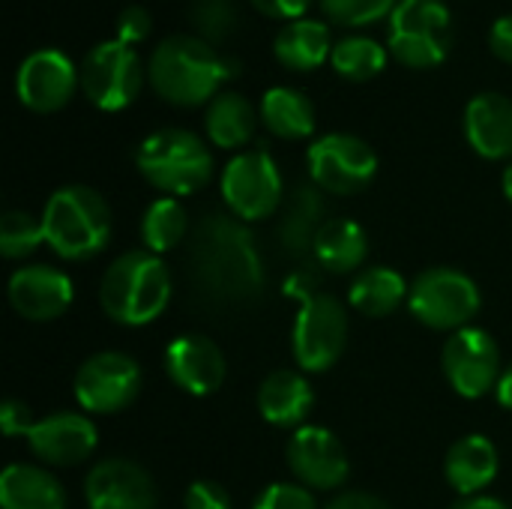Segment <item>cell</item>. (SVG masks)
I'll return each instance as SVG.
<instances>
[{
    "label": "cell",
    "mask_w": 512,
    "mask_h": 509,
    "mask_svg": "<svg viewBox=\"0 0 512 509\" xmlns=\"http://www.w3.org/2000/svg\"><path fill=\"white\" fill-rule=\"evenodd\" d=\"M186 264L195 291L213 306H246L267 282L258 240L234 213H207L192 228Z\"/></svg>",
    "instance_id": "obj_1"
},
{
    "label": "cell",
    "mask_w": 512,
    "mask_h": 509,
    "mask_svg": "<svg viewBox=\"0 0 512 509\" xmlns=\"http://www.w3.org/2000/svg\"><path fill=\"white\" fill-rule=\"evenodd\" d=\"M237 72L240 63L234 57L192 33L162 39L147 63V78L156 96L180 108L210 105Z\"/></svg>",
    "instance_id": "obj_2"
},
{
    "label": "cell",
    "mask_w": 512,
    "mask_h": 509,
    "mask_svg": "<svg viewBox=\"0 0 512 509\" xmlns=\"http://www.w3.org/2000/svg\"><path fill=\"white\" fill-rule=\"evenodd\" d=\"M318 285L321 282L312 267L291 273L282 285L285 297L300 300L291 345L303 372H327L348 345V315L342 303Z\"/></svg>",
    "instance_id": "obj_3"
},
{
    "label": "cell",
    "mask_w": 512,
    "mask_h": 509,
    "mask_svg": "<svg viewBox=\"0 0 512 509\" xmlns=\"http://www.w3.org/2000/svg\"><path fill=\"white\" fill-rule=\"evenodd\" d=\"M105 315L123 327L156 321L171 303V273L150 249H132L111 261L99 285Z\"/></svg>",
    "instance_id": "obj_4"
},
{
    "label": "cell",
    "mask_w": 512,
    "mask_h": 509,
    "mask_svg": "<svg viewBox=\"0 0 512 509\" xmlns=\"http://www.w3.org/2000/svg\"><path fill=\"white\" fill-rule=\"evenodd\" d=\"M45 243L63 261H87L111 240V210L105 198L81 183L57 189L42 210Z\"/></svg>",
    "instance_id": "obj_5"
},
{
    "label": "cell",
    "mask_w": 512,
    "mask_h": 509,
    "mask_svg": "<svg viewBox=\"0 0 512 509\" xmlns=\"http://www.w3.org/2000/svg\"><path fill=\"white\" fill-rule=\"evenodd\" d=\"M135 165L141 177L168 198L192 195L204 189L213 177L210 147L195 132L177 126L147 135L135 150Z\"/></svg>",
    "instance_id": "obj_6"
},
{
    "label": "cell",
    "mask_w": 512,
    "mask_h": 509,
    "mask_svg": "<svg viewBox=\"0 0 512 509\" xmlns=\"http://www.w3.org/2000/svg\"><path fill=\"white\" fill-rule=\"evenodd\" d=\"M390 54L411 69H435L453 48V15L444 0H399L390 12Z\"/></svg>",
    "instance_id": "obj_7"
},
{
    "label": "cell",
    "mask_w": 512,
    "mask_h": 509,
    "mask_svg": "<svg viewBox=\"0 0 512 509\" xmlns=\"http://www.w3.org/2000/svg\"><path fill=\"white\" fill-rule=\"evenodd\" d=\"M477 282L453 267H432L420 273L408 291V306L414 318L432 330H465L480 312Z\"/></svg>",
    "instance_id": "obj_8"
},
{
    "label": "cell",
    "mask_w": 512,
    "mask_h": 509,
    "mask_svg": "<svg viewBox=\"0 0 512 509\" xmlns=\"http://www.w3.org/2000/svg\"><path fill=\"white\" fill-rule=\"evenodd\" d=\"M222 198L228 210L243 222H258L282 207L285 183L270 150L255 147L237 153L222 171Z\"/></svg>",
    "instance_id": "obj_9"
},
{
    "label": "cell",
    "mask_w": 512,
    "mask_h": 509,
    "mask_svg": "<svg viewBox=\"0 0 512 509\" xmlns=\"http://www.w3.org/2000/svg\"><path fill=\"white\" fill-rule=\"evenodd\" d=\"M81 90L99 111L129 108L144 84V66L135 48L108 39L90 48L81 60Z\"/></svg>",
    "instance_id": "obj_10"
},
{
    "label": "cell",
    "mask_w": 512,
    "mask_h": 509,
    "mask_svg": "<svg viewBox=\"0 0 512 509\" xmlns=\"http://www.w3.org/2000/svg\"><path fill=\"white\" fill-rule=\"evenodd\" d=\"M306 159L312 183L330 195H357L378 174L375 150L351 132L321 135L318 141H312Z\"/></svg>",
    "instance_id": "obj_11"
},
{
    "label": "cell",
    "mask_w": 512,
    "mask_h": 509,
    "mask_svg": "<svg viewBox=\"0 0 512 509\" xmlns=\"http://www.w3.org/2000/svg\"><path fill=\"white\" fill-rule=\"evenodd\" d=\"M141 393V366L120 351H99L75 372V399L90 414H117Z\"/></svg>",
    "instance_id": "obj_12"
},
{
    "label": "cell",
    "mask_w": 512,
    "mask_h": 509,
    "mask_svg": "<svg viewBox=\"0 0 512 509\" xmlns=\"http://www.w3.org/2000/svg\"><path fill=\"white\" fill-rule=\"evenodd\" d=\"M441 363L450 387L465 399H483L504 375L498 342L480 327L456 330L444 345Z\"/></svg>",
    "instance_id": "obj_13"
},
{
    "label": "cell",
    "mask_w": 512,
    "mask_h": 509,
    "mask_svg": "<svg viewBox=\"0 0 512 509\" xmlns=\"http://www.w3.org/2000/svg\"><path fill=\"white\" fill-rule=\"evenodd\" d=\"M81 87V72L57 48H39L27 54L15 72L18 102L36 114H54L69 105Z\"/></svg>",
    "instance_id": "obj_14"
},
{
    "label": "cell",
    "mask_w": 512,
    "mask_h": 509,
    "mask_svg": "<svg viewBox=\"0 0 512 509\" xmlns=\"http://www.w3.org/2000/svg\"><path fill=\"white\" fill-rule=\"evenodd\" d=\"M288 468L306 489H339L351 462L342 441L324 426H300L288 441Z\"/></svg>",
    "instance_id": "obj_15"
},
{
    "label": "cell",
    "mask_w": 512,
    "mask_h": 509,
    "mask_svg": "<svg viewBox=\"0 0 512 509\" xmlns=\"http://www.w3.org/2000/svg\"><path fill=\"white\" fill-rule=\"evenodd\" d=\"M27 444L48 465H81L96 450L99 432L87 414L57 411L30 426Z\"/></svg>",
    "instance_id": "obj_16"
},
{
    "label": "cell",
    "mask_w": 512,
    "mask_h": 509,
    "mask_svg": "<svg viewBox=\"0 0 512 509\" xmlns=\"http://www.w3.org/2000/svg\"><path fill=\"white\" fill-rule=\"evenodd\" d=\"M90 509H156L150 474L129 459H105L84 480Z\"/></svg>",
    "instance_id": "obj_17"
},
{
    "label": "cell",
    "mask_w": 512,
    "mask_h": 509,
    "mask_svg": "<svg viewBox=\"0 0 512 509\" xmlns=\"http://www.w3.org/2000/svg\"><path fill=\"white\" fill-rule=\"evenodd\" d=\"M72 279L48 264H30L12 273L9 303L27 321H54L72 306Z\"/></svg>",
    "instance_id": "obj_18"
},
{
    "label": "cell",
    "mask_w": 512,
    "mask_h": 509,
    "mask_svg": "<svg viewBox=\"0 0 512 509\" xmlns=\"http://www.w3.org/2000/svg\"><path fill=\"white\" fill-rule=\"evenodd\" d=\"M225 354L207 336L186 333L165 348L168 378L189 396H210L225 381Z\"/></svg>",
    "instance_id": "obj_19"
},
{
    "label": "cell",
    "mask_w": 512,
    "mask_h": 509,
    "mask_svg": "<svg viewBox=\"0 0 512 509\" xmlns=\"http://www.w3.org/2000/svg\"><path fill=\"white\" fill-rule=\"evenodd\" d=\"M465 135L474 153L483 159L512 156V99L504 93H480L465 108Z\"/></svg>",
    "instance_id": "obj_20"
},
{
    "label": "cell",
    "mask_w": 512,
    "mask_h": 509,
    "mask_svg": "<svg viewBox=\"0 0 512 509\" xmlns=\"http://www.w3.org/2000/svg\"><path fill=\"white\" fill-rule=\"evenodd\" d=\"M324 222H327V204H324L321 189L315 183L297 186L288 195L285 210H282V222H279L282 249L297 261L315 258V240H318Z\"/></svg>",
    "instance_id": "obj_21"
},
{
    "label": "cell",
    "mask_w": 512,
    "mask_h": 509,
    "mask_svg": "<svg viewBox=\"0 0 512 509\" xmlns=\"http://www.w3.org/2000/svg\"><path fill=\"white\" fill-rule=\"evenodd\" d=\"M501 459H498V447L486 438V435H465L459 438L444 462V474L447 483L462 495V498H477L483 495L495 477H498Z\"/></svg>",
    "instance_id": "obj_22"
},
{
    "label": "cell",
    "mask_w": 512,
    "mask_h": 509,
    "mask_svg": "<svg viewBox=\"0 0 512 509\" xmlns=\"http://www.w3.org/2000/svg\"><path fill=\"white\" fill-rule=\"evenodd\" d=\"M333 48H336V42H333L330 24H324L318 18L288 21L273 39L276 60L294 72H312V69L330 63Z\"/></svg>",
    "instance_id": "obj_23"
},
{
    "label": "cell",
    "mask_w": 512,
    "mask_h": 509,
    "mask_svg": "<svg viewBox=\"0 0 512 509\" xmlns=\"http://www.w3.org/2000/svg\"><path fill=\"white\" fill-rule=\"evenodd\" d=\"M312 405H315V393H312L309 381L291 369H279V372L267 375L261 390H258L261 417L279 429L300 426L309 417Z\"/></svg>",
    "instance_id": "obj_24"
},
{
    "label": "cell",
    "mask_w": 512,
    "mask_h": 509,
    "mask_svg": "<svg viewBox=\"0 0 512 509\" xmlns=\"http://www.w3.org/2000/svg\"><path fill=\"white\" fill-rule=\"evenodd\" d=\"M3 509H66V492L39 465H9L0 477Z\"/></svg>",
    "instance_id": "obj_25"
},
{
    "label": "cell",
    "mask_w": 512,
    "mask_h": 509,
    "mask_svg": "<svg viewBox=\"0 0 512 509\" xmlns=\"http://www.w3.org/2000/svg\"><path fill=\"white\" fill-rule=\"evenodd\" d=\"M258 126V114L252 108V102L246 96H240L237 90H222L204 114V129L210 144L222 147V150H237L243 144L252 141Z\"/></svg>",
    "instance_id": "obj_26"
},
{
    "label": "cell",
    "mask_w": 512,
    "mask_h": 509,
    "mask_svg": "<svg viewBox=\"0 0 512 509\" xmlns=\"http://www.w3.org/2000/svg\"><path fill=\"white\" fill-rule=\"evenodd\" d=\"M261 120L276 138L303 141L315 132V105L303 90L270 87L261 99Z\"/></svg>",
    "instance_id": "obj_27"
},
{
    "label": "cell",
    "mask_w": 512,
    "mask_h": 509,
    "mask_svg": "<svg viewBox=\"0 0 512 509\" xmlns=\"http://www.w3.org/2000/svg\"><path fill=\"white\" fill-rule=\"evenodd\" d=\"M369 240L354 219H327L315 240V261L333 273H351L366 261Z\"/></svg>",
    "instance_id": "obj_28"
},
{
    "label": "cell",
    "mask_w": 512,
    "mask_h": 509,
    "mask_svg": "<svg viewBox=\"0 0 512 509\" xmlns=\"http://www.w3.org/2000/svg\"><path fill=\"white\" fill-rule=\"evenodd\" d=\"M408 285L405 276L393 267H369L363 270L348 291V300L357 312L369 318H384L393 315L405 300H408Z\"/></svg>",
    "instance_id": "obj_29"
},
{
    "label": "cell",
    "mask_w": 512,
    "mask_h": 509,
    "mask_svg": "<svg viewBox=\"0 0 512 509\" xmlns=\"http://www.w3.org/2000/svg\"><path fill=\"white\" fill-rule=\"evenodd\" d=\"M189 234V213L177 198H156L144 219H141V240L144 249H150L153 255L171 252L177 249Z\"/></svg>",
    "instance_id": "obj_30"
},
{
    "label": "cell",
    "mask_w": 512,
    "mask_h": 509,
    "mask_svg": "<svg viewBox=\"0 0 512 509\" xmlns=\"http://www.w3.org/2000/svg\"><path fill=\"white\" fill-rule=\"evenodd\" d=\"M390 48H384L372 36H345L336 42L330 54V66L345 81H372L387 69Z\"/></svg>",
    "instance_id": "obj_31"
},
{
    "label": "cell",
    "mask_w": 512,
    "mask_h": 509,
    "mask_svg": "<svg viewBox=\"0 0 512 509\" xmlns=\"http://www.w3.org/2000/svg\"><path fill=\"white\" fill-rule=\"evenodd\" d=\"M42 243H45L42 219H36L24 210H9L0 219V252H3V258H9V261L27 258Z\"/></svg>",
    "instance_id": "obj_32"
},
{
    "label": "cell",
    "mask_w": 512,
    "mask_h": 509,
    "mask_svg": "<svg viewBox=\"0 0 512 509\" xmlns=\"http://www.w3.org/2000/svg\"><path fill=\"white\" fill-rule=\"evenodd\" d=\"M189 21L195 24L198 36L207 39L210 45L225 42L237 33L240 27V12L231 0H195Z\"/></svg>",
    "instance_id": "obj_33"
},
{
    "label": "cell",
    "mask_w": 512,
    "mask_h": 509,
    "mask_svg": "<svg viewBox=\"0 0 512 509\" xmlns=\"http://www.w3.org/2000/svg\"><path fill=\"white\" fill-rule=\"evenodd\" d=\"M324 15L342 27H366L381 18H390L399 0H318Z\"/></svg>",
    "instance_id": "obj_34"
},
{
    "label": "cell",
    "mask_w": 512,
    "mask_h": 509,
    "mask_svg": "<svg viewBox=\"0 0 512 509\" xmlns=\"http://www.w3.org/2000/svg\"><path fill=\"white\" fill-rule=\"evenodd\" d=\"M252 509H318V504L303 483H273L255 498Z\"/></svg>",
    "instance_id": "obj_35"
},
{
    "label": "cell",
    "mask_w": 512,
    "mask_h": 509,
    "mask_svg": "<svg viewBox=\"0 0 512 509\" xmlns=\"http://www.w3.org/2000/svg\"><path fill=\"white\" fill-rule=\"evenodd\" d=\"M150 30H153V18L144 6H126L114 21V39L129 48L141 45L150 36Z\"/></svg>",
    "instance_id": "obj_36"
},
{
    "label": "cell",
    "mask_w": 512,
    "mask_h": 509,
    "mask_svg": "<svg viewBox=\"0 0 512 509\" xmlns=\"http://www.w3.org/2000/svg\"><path fill=\"white\" fill-rule=\"evenodd\" d=\"M186 509H234L231 495L213 483V480H198L186 489Z\"/></svg>",
    "instance_id": "obj_37"
},
{
    "label": "cell",
    "mask_w": 512,
    "mask_h": 509,
    "mask_svg": "<svg viewBox=\"0 0 512 509\" xmlns=\"http://www.w3.org/2000/svg\"><path fill=\"white\" fill-rule=\"evenodd\" d=\"M33 423L36 420H30V408L24 402H18V399H6L3 402V408H0V429H3L6 438H21V435L27 438Z\"/></svg>",
    "instance_id": "obj_38"
},
{
    "label": "cell",
    "mask_w": 512,
    "mask_h": 509,
    "mask_svg": "<svg viewBox=\"0 0 512 509\" xmlns=\"http://www.w3.org/2000/svg\"><path fill=\"white\" fill-rule=\"evenodd\" d=\"M252 6L270 18H282V21H297L306 18L312 0H252Z\"/></svg>",
    "instance_id": "obj_39"
},
{
    "label": "cell",
    "mask_w": 512,
    "mask_h": 509,
    "mask_svg": "<svg viewBox=\"0 0 512 509\" xmlns=\"http://www.w3.org/2000/svg\"><path fill=\"white\" fill-rule=\"evenodd\" d=\"M489 48L498 60L512 63V12L510 15H501L492 30H489Z\"/></svg>",
    "instance_id": "obj_40"
},
{
    "label": "cell",
    "mask_w": 512,
    "mask_h": 509,
    "mask_svg": "<svg viewBox=\"0 0 512 509\" xmlns=\"http://www.w3.org/2000/svg\"><path fill=\"white\" fill-rule=\"evenodd\" d=\"M327 509H390L381 498L369 495V492H345L339 498H333Z\"/></svg>",
    "instance_id": "obj_41"
},
{
    "label": "cell",
    "mask_w": 512,
    "mask_h": 509,
    "mask_svg": "<svg viewBox=\"0 0 512 509\" xmlns=\"http://www.w3.org/2000/svg\"><path fill=\"white\" fill-rule=\"evenodd\" d=\"M450 509H510L504 501L498 498H486V495H477V498H465L459 504H453Z\"/></svg>",
    "instance_id": "obj_42"
},
{
    "label": "cell",
    "mask_w": 512,
    "mask_h": 509,
    "mask_svg": "<svg viewBox=\"0 0 512 509\" xmlns=\"http://www.w3.org/2000/svg\"><path fill=\"white\" fill-rule=\"evenodd\" d=\"M495 396H498V402L512 411V363L504 369V375H501V381H498V387H495Z\"/></svg>",
    "instance_id": "obj_43"
},
{
    "label": "cell",
    "mask_w": 512,
    "mask_h": 509,
    "mask_svg": "<svg viewBox=\"0 0 512 509\" xmlns=\"http://www.w3.org/2000/svg\"><path fill=\"white\" fill-rule=\"evenodd\" d=\"M504 195H507V201L512 204V162L504 168Z\"/></svg>",
    "instance_id": "obj_44"
}]
</instances>
